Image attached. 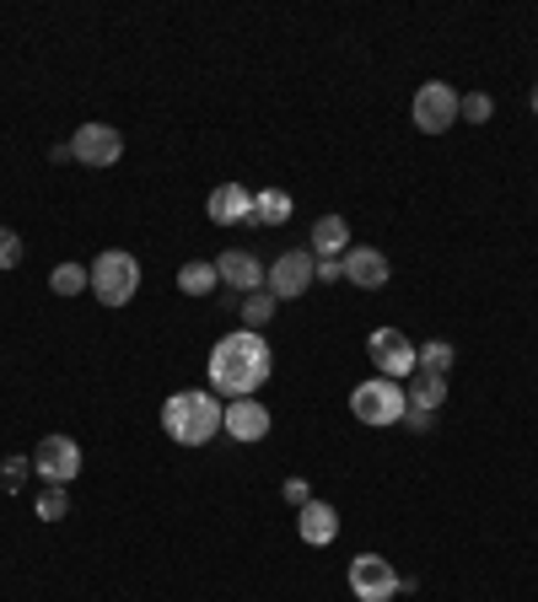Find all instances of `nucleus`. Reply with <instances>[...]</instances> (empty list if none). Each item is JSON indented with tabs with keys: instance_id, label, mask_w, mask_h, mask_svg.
<instances>
[{
	"instance_id": "nucleus-1",
	"label": "nucleus",
	"mask_w": 538,
	"mask_h": 602,
	"mask_svg": "<svg viewBox=\"0 0 538 602\" xmlns=\"http://www.w3.org/2000/svg\"><path fill=\"white\" fill-rule=\"evenodd\" d=\"M270 371H275V355H270V345H264L253 328L226 334V339L211 350V388H215V398H253V392L270 382Z\"/></svg>"
},
{
	"instance_id": "nucleus-2",
	"label": "nucleus",
	"mask_w": 538,
	"mask_h": 602,
	"mask_svg": "<svg viewBox=\"0 0 538 602\" xmlns=\"http://www.w3.org/2000/svg\"><path fill=\"white\" fill-rule=\"evenodd\" d=\"M221 426H226V404L205 388H183L162 404V430L179 447H205V441L221 436Z\"/></svg>"
},
{
	"instance_id": "nucleus-3",
	"label": "nucleus",
	"mask_w": 538,
	"mask_h": 602,
	"mask_svg": "<svg viewBox=\"0 0 538 602\" xmlns=\"http://www.w3.org/2000/svg\"><path fill=\"white\" fill-rule=\"evenodd\" d=\"M92 290H98V302L103 307H124V302H135V290H141V258L124 248H108L92 258Z\"/></svg>"
},
{
	"instance_id": "nucleus-4",
	"label": "nucleus",
	"mask_w": 538,
	"mask_h": 602,
	"mask_svg": "<svg viewBox=\"0 0 538 602\" xmlns=\"http://www.w3.org/2000/svg\"><path fill=\"white\" fill-rule=\"evenodd\" d=\"M404 409H409V398H404V382H388V377H372V382H361L351 392V415H356L361 426L372 430H388L404 420Z\"/></svg>"
},
{
	"instance_id": "nucleus-5",
	"label": "nucleus",
	"mask_w": 538,
	"mask_h": 602,
	"mask_svg": "<svg viewBox=\"0 0 538 602\" xmlns=\"http://www.w3.org/2000/svg\"><path fill=\"white\" fill-rule=\"evenodd\" d=\"M366 355H372L377 377H388V382H409V377L420 371V345H409L398 328H372Z\"/></svg>"
},
{
	"instance_id": "nucleus-6",
	"label": "nucleus",
	"mask_w": 538,
	"mask_h": 602,
	"mask_svg": "<svg viewBox=\"0 0 538 602\" xmlns=\"http://www.w3.org/2000/svg\"><path fill=\"white\" fill-rule=\"evenodd\" d=\"M458 86H447V81H426L420 92H415V130H426V135H441V130H453L458 124Z\"/></svg>"
},
{
	"instance_id": "nucleus-7",
	"label": "nucleus",
	"mask_w": 538,
	"mask_h": 602,
	"mask_svg": "<svg viewBox=\"0 0 538 602\" xmlns=\"http://www.w3.org/2000/svg\"><path fill=\"white\" fill-rule=\"evenodd\" d=\"M33 473L43 479V484H71L75 473H81V447H75L71 436H43L33 447Z\"/></svg>"
},
{
	"instance_id": "nucleus-8",
	"label": "nucleus",
	"mask_w": 538,
	"mask_h": 602,
	"mask_svg": "<svg viewBox=\"0 0 538 602\" xmlns=\"http://www.w3.org/2000/svg\"><path fill=\"white\" fill-rule=\"evenodd\" d=\"M71 156L81 167H113L124 156V135L113 124H103V119H92V124H81L71 135Z\"/></svg>"
},
{
	"instance_id": "nucleus-9",
	"label": "nucleus",
	"mask_w": 538,
	"mask_h": 602,
	"mask_svg": "<svg viewBox=\"0 0 538 602\" xmlns=\"http://www.w3.org/2000/svg\"><path fill=\"white\" fill-rule=\"evenodd\" d=\"M351 592H356V602H394L398 570L383 554H356L351 560Z\"/></svg>"
},
{
	"instance_id": "nucleus-10",
	"label": "nucleus",
	"mask_w": 538,
	"mask_h": 602,
	"mask_svg": "<svg viewBox=\"0 0 538 602\" xmlns=\"http://www.w3.org/2000/svg\"><path fill=\"white\" fill-rule=\"evenodd\" d=\"M313 264H318V258H313V248H291V253H281V258H275V264H270V296H275V302H291V296H302V290H307V285H313Z\"/></svg>"
},
{
	"instance_id": "nucleus-11",
	"label": "nucleus",
	"mask_w": 538,
	"mask_h": 602,
	"mask_svg": "<svg viewBox=\"0 0 538 602\" xmlns=\"http://www.w3.org/2000/svg\"><path fill=\"white\" fill-rule=\"evenodd\" d=\"M345 264V280L361 285V290H383L388 285V258H383V248H372V243H351V253L339 258Z\"/></svg>"
},
{
	"instance_id": "nucleus-12",
	"label": "nucleus",
	"mask_w": 538,
	"mask_h": 602,
	"mask_svg": "<svg viewBox=\"0 0 538 602\" xmlns=\"http://www.w3.org/2000/svg\"><path fill=\"white\" fill-rule=\"evenodd\" d=\"M221 430H226L232 441H264V436H270V409H264L258 398H232Z\"/></svg>"
},
{
	"instance_id": "nucleus-13",
	"label": "nucleus",
	"mask_w": 538,
	"mask_h": 602,
	"mask_svg": "<svg viewBox=\"0 0 538 602\" xmlns=\"http://www.w3.org/2000/svg\"><path fill=\"white\" fill-rule=\"evenodd\" d=\"M296 532H302V543L323 549V543L339 538V511H334L328 500H307V506L296 511Z\"/></svg>"
},
{
	"instance_id": "nucleus-14",
	"label": "nucleus",
	"mask_w": 538,
	"mask_h": 602,
	"mask_svg": "<svg viewBox=\"0 0 538 602\" xmlns=\"http://www.w3.org/2000/svg\"><path fill=\"white\" fill-rule=\"evenodd\" d=\"M215 275H221L226 285H237V290H264V280H270V275H264V264H258L248 248L221 253V258H215Z\"/></svg>"
},
{
	"instance_id": "nucleus-15",
	"label": "nucleus",
	"mask_w": 538,
	"mask_h": 602,
	"mask_svg": "<svg viewBox=\"0 0 538 602\" xmlns=\"http://www.w3.org/2000/svg\"><path fill=\"white\" fill-rule=\"evenodd\" d=\"M205 215H211L215 226H237V221H248L253 215V194L243 188V183H221V188H211Z\"/></svg>"
},
{
	"instance_id": "nucleus-16",
	"label": "nucleus",
	"mask_w": 538,
	"mask_h": 602,
	"mask_svg": "<svg viewBox=\"0 0 538 602\" xmlns=\"http://www.w3.org/2000/svg\"><path fill=\"white\" fill-rule=\"evenodd\" d=\"M351 253V221L345 215H318L313 221V258H345Z\"/></svg>"
},
{
	"instance_id": "nucleus-17",
	"label": "nucleus",
	"mask_w": 538,
	"mask_h": 602,
	"mask_svg": "<svg viewBox=\"0 0 538 602\" xmlns=\"http://www.w3.org/2000/svg\"><path fill=\"white\" fill-rule=\"evenodd\" d=\"M404 398H409V409H420V415H436V409L447 404V377L415 371V377L404 382Z\"/></svg>"
},
{
	"instance_id": "nucleus-18",
	"label": "nucleus",
	"mask_w": 538,
	"mask_h": 602,
	"mask_svg": "<svg viewBox=\"0 0 538 602\" xmlns=\"http://www.w3.org/2000/svg\"><path fill=\"white\" fill-rule=\"evenodd\" d=\"M248 221H258V226H286L291 221V194L286 188H258V194H253Z\"/></svg>"
},
{
	"instance_id": "nucleus-19",
	"label": "nucleus",
	"mask_w": 538,
	"mask_h": 602,
	"mask_svg": "<svg viewBox=\"0 0 538 602\" xmlns=\"http://www.w3.org/2000/svg\"><path fill=\"white\" fill-rule=\"evenodd\" d=\"M215 285H221V275H215V258H194V264H183V269H179V290H189V296H211Z\"/></svg>"
},
{
	"instance_id": "nucleus-20",
	"label": "nucleus",
	"mask_w": 538,
	"mask_h": 602,
	"mask_svg": "<svg viewBox=\"0 0 538 602\" xmlns=\"http://www.w3.org/2000/svg\"><path fill=\"white\" fill-rule=\"evenodd\" d=\"M87 285H92V269H87V264H60V269L49 275V290H54V296H81Z\"/></svg>"
},
{
	"instance_id": "nucleus-21",
	"label": "nucleus",
	"mask_w": 538,
	"mask_h": 602,
	"mask_svg": "<svg viewBox=\"0 0 538 602\" xmlns=\"http://www.w3.org/2000/svg\"><path fill=\"white\" fill-rule=\"evenodd\" d=\"M453 360H458V350H453L447 339H426V345H420V371H430V377H447Z\"/></svg>"
},
{
	"instance_id": "nucleus-22",
	"label": "nucleus",
	"mask_w": 538,
	"mask_h": 602,
	"mask_svg": "<svg viewBox=\"0 0 538 602\" xmlns=\"http://www.w3.org/2000/svg\"><path fill=\"white\" fill-rule=\"evenodd\" d=\"M270 318H275V296H270V290H248V302H243V328L258 334Z\"/></svg>"
},
{
	"instance_id": "nucleus-23",
	"label": "nucleus",
	"mask_w": 538,
	"mask_h": 602,
	"mask_svg": "<svg viewBox=\"0 0 538 602\" xmlns=\"http://www.w3.org/2000/svg\"><path fill=\"white\" fill-rule=\"evenodd\" d=\"M490 113H496L490 92H468L464 103H458V119H468V124H490Z\"/></svg>"
},
{
	"instance_id": "nucleus-24",
	"label": "nucleus",
	"mask_w": 538,
	"mask_h": 602,
	"mask_svg": "<svg viewBox=\"0 0 538 602\" xmlns=\"http://www.w3.org/2000/svg\"><path fill=\"white\" fill-rule=\"evenodd\" d=\"M28 473H33V458H6V462H0V490H11V496H17V490L28 484Z\"/></svg>"
},
{
	"instance_id": "nucleus-25",
	"label": "nucleus",
	"mask_w": 538,
	"mask_h": 602,
	"mask_svg": "<svg viewBox=\"0 0 538 602\" xmlns=\"http://www.w3.org/2000/svg\"><path fill=\"white\" fill-rule=\"evenodd\" d=\"M65 511H71V496H65L60 484H49V490L38 496V517H43V522H60Z\"/></svg>"
},
{
	"instance_id": "nucleus-26",
	"label": "nucleus",
	"mask_w": 538,
	"mask_h": 602,
	"mask_svg": "<svg viewBox=\"0 0 538 602\" xmlns=\"http://www.w3.org/2000/svg\"><path fill=\"white\" fill-rule=\"evenodd\" d=\"M22 264V237L11 226H0V269H17Z\"/></svg>"
},
{
	"instance_id": "nucleus-27",
	"label": "nucleus",
	"mask_w": 538,
	"mask_h": 602,
	"mask_svg": "<svg viewBox=\"0 0 538 602\" xmlns=\"http://www.w3.org/2000/svg\"><path fill=\"white\" fill-rule=\"evenodd\" d=\"M313 280H345V264L339 258H318L313 264Z\"/></svg>"
},
{
	"instance_id": "nucleus-28",
	"label": "nucleus",
	"mask_w": 538,
	"mask_h": 602,
	"mask_svg": "<svg viewBox=\"0 0 538 602\" xmlns=\"http://www.w3.org/2000/svg\"><path fill=\"white\" fill-rule=\"evenodd\" d=\"M286 500L296 506V511H302V506L313 500V490H307V479H286Z\"/></svg>"
},
{
	"instance_id": "nucleus-29",
	"label": "nucleus",
	"mask_w": 538,
	"mask_h": 602,
	"mask_svg": "<svg viewBox=\"0 0 538 602\" xmlns=\"http://www.w3.org/2000/svg\"><path fill=\"white\" fill-rule=\"evenodd\" d=\"M404 430H415V436H426L430 430V415H420V409H404V420H398Z\"/></svg>"
},
{
	"instance_id": "nucleus-30",
	"label": "nucleus",
	"mask_w": 538,
	"mask_h": 602,
	"mask_svg": "<svg viewBox=\"0 0 538 602\" xmlns=\"http://www.w3.org/2000/svg\"><path fill=\"white\" fill-rule=\"evenodd\" d=\"M534 113H538V86H534Z\"/></svg>"
}]
</instances>
